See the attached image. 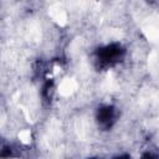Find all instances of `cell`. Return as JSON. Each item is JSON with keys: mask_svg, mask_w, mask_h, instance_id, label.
<instances>
[{"mask_svg": "<svg viewBox=\"0 0 159 159\" xmlns=\"http://www.w3.org/2000/svg\"><path fill=\"white\" fill-rule=\"evenodd\" d=\"M97 119L102 127H104V128L111 127L116 119V109L111 106H104V107L99 108V111L97 113Z\"/></svg>", "mask_w": 159, "mask_h": 159, "instance_id": "6da1fadb", "label": "cell"}]
</instances>
